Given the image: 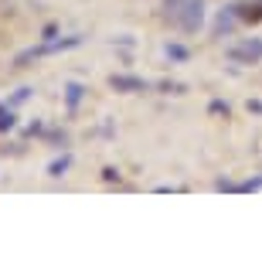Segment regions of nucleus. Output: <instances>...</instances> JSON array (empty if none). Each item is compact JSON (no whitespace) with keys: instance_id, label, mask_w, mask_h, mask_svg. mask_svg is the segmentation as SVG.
Returning <instances> with one entry per match:
<instances>
[{"instance_id":"obj_1","label":"nucleus","mask_w":262,"mask_h":262,"mask_svg":"<svg viewBox=\"0 0 262 262\" xmlns=\"http://www.w3.org/2000/svg\"><path fill=\"white\" fill-rule=\"evenodd\" d=\"M82 45V38L78 34H72V38H55V41H45V45H34V48H24L14 58V68H28L31 61L45 58V55H58V51H68V48H78Z\"/></svg>"},{"instance_id":"obj_2","label":"nucleus","mask_w":262,"mask_h":262,"mask_svg":"<svg viewBox=\"0 0 262 262\" xmlns=\"http://www.w3.org/2000/svg\"><path fill=\"white\" fill-rule=\"evenodd\" d=\"M228 58L235 65H255V61H262V38H245L238 45H232L228 48Z\"/></svg>"},{"instance_id":"obj_3","label":"nucleus","mask_w":262,"mask_h":262,"mask_svg":"<svg viewBox=\"0 0 262 262\" xmlns=\"http://www.w3.org/2000/svg\"><path fill=\"white\" fill-rule=\"evenodd\" d=\"M201 24H204V0H187L181 17H177V28L184 31V34H198Z\"/></svg>"},{"instance_id":"obj_4","label":"nucleus","mask_w":262,"mask_h":262,"mask_svg":"<svg viewBox=\"0 0 262 262\" xmlns=\"http://www.w3.org/2000/svg\"><path fill=\"white\" fill-rule=\"evenodd\" d=\"M238 24H262V0H232L228 4Z\"/></svg>"},{"instance_id":"obj_5","label":"nucleus","mask_w":262,"mask_h":262,"mask_svg":"<svg viewBox=\"0 0 262 262\" xmlns=\"http://www.w3.org/2000/svg\"><path fill=\"white\" fill-rule=\"evenodd\" d=\"M109 89H116V92H146L150 82H143L136 75H109Z\"/></svg>"},{"instance_id":"obj_6","label":"nucleus","mask_w":262,"mask_h":262,"mask_svg":"<svg viewBox=\"0 0 262 262\" xmlns=\"http://www.w3.org/2000/svg\"><path fill=\"white\" fill-rule=\"evenodd\" d=\"M85 92H89V89L82 85V82H65V109H68V113H75V109H78V102L85 99Z\"/></svg>"},{"instance_id":"obj_7","label":"nucleus","mask_w":262,"mask_h":262,"mask_svg":"<svg viewBox=\"0 0 262 262\" xmlns=\"http://www.w3.org/2000/svg\"><path fill=\"white\" fill-rule=\"evenodd\" d=\"M235 28H238V17H235L232 10L225 7L222 14H218V20H214V34H218V38H225V34H232Z\"/></svg>"},{"instance_id":"obj_8","label":"nucleus","mask_w":262,"mask_h":262,"mask_svg":"<svg viewBox=\"0 0 262 262\" xmlns=\"http://www.w3.org/2000/svg\"><path fill=\"white\" fill-rule=\"evenodd\" d=\"M68 167H72V154L55 157V160L48 164V177H65V174H68Z\"/></svg>"},{"instance_id":"obj_9","label":"nucleus","mask_w":262,"mask_h":262,"mask_svg":"<svg viewBox=\"0 0 262 262\" xmlns=\"http://www.w3.org/2000/svg\"><path fill=\"white\" fill-rule=\"evenodd\" d=\"M14 126H17V116H14V106H7V102H0V133H10Z\"/></svg>"},{"instance_id":"obj_10","label":"nucleus","mask_w":262,"mask_h":262,"mask_svg":"<svg viewBox=\"0 0 262 262\" xmlns=\"http://www.w3.org/2000/svg\"><path fill=\"white\" fill-rule=\"evenodd\" d=\"M154 89H160L164 96H184L187 85L184 82H174V78H164V82H154Z\"/></svg>"},{"instance_id":"obj_11","label":"nucleus","mask_w":262,"mask_h":262,"mask_svg":"<svg viewBox=\"0 0 262 262\" xmlns=\"http://www.w3.org/2000/svg\"><path fill=\"white\" fill-rule=\"evenodd\" d=\"M164 55H167L170 61H187V58H191V51H187L184 45H174V41H170V45L164 48Z\"/></svg>"},{"instance_id":"obj_12","label":"nucleus","mask_w":262,"mask_h":262,"mask_svg":"<svg viewBox=\"0 0 262 262\" xmlns=\"http://www.w3.org/2000/svg\"><path fill=\"white\" fill-rule=\"evenodd\" d=\"M41 136H45L51 146H58V150H61V146H68V133H65V129H45Z\"/></svg>"},{"instance_id":"obj_13","label":"nucleus","mask_w":262,"mask_h":262,"mask_svg":"<svg viewBox=\"0 0 262 262\" xmlns=\"http://www.w3.org/2000/svg\"><path fill=\"white\" fill-rule=\"evenodd\" d=\"M184 4H187V0H164L167 20H174V24H177V17H181V10H184Z\"/></svg>"},{"instance_id":"obj_14","label":"nucleus","mask_w":262,"mask_h":262,"mask_svg":"<svg viewBox=\"0 0 262 262\" xmlns=\"http://www.w3.org/2000/svg\"><path fill=\"white\" fill-rule=\"evenodd\" d=\"M31 92H34V89H28V85H20L17 92H14V96L7 99V106H14V109H17L20 102H28V99H31Z\"/></svg>"},{"instance_id":"obj_15","label":"nucleus","mask_w":262,"mask_h":262,"mask_svg":"<svg viewBox=\"0 0 262 262\" xmlns=\"http://www.w3.org/2000/svg\"><path fill=\"white\" fill-rule=\"evenodd\" d=\"M208 113H211V116H225V119H228L232 109H228V102H222V99H211V102H208Z\"/></svg>"},{"instance_id":"obj_16","label":"nucleus","mask_w":262,"mask_h":262,"mask_svg":"<svg viewBox=\"0 0 262 262\" xmlns=\"http://www.w3.org/2000/svg\"><path fill=\"white\" fill-rule=\"evenodd\" d=\"M252 191H262V177H249L238 184V194H252Z\"/></svg>"},{"instance_id":"obj_17","label":"nucleus","mask_w":262,"mask_h":262,"mask_svg":"<svg viewBox=\"0 0 262 262\" xmlns=\"http://www.w3.org/2000/svg\"><path fill=\"white\" fill-rule=\"evenodd\" d=\"M245 109H249L252 116H262V99H249V102H245Z\"/></svg>"},{"instance_id":"obj_18","label":"nucleus","mask_w":262,"mask_h":262,"mask_svg":"<svg viewBox=\"0 0 262 262\" xmlns=\"http://www.w3.org/2000/svg\"><path fill=\"white\" fill-rule=\"evenodd\" d=\"M55 34H58V28H55V24H45V31H41V38H45V41H55Z\"/></svg>"},{"instance_id":"obj_19","label":"nucleus","mask_w":262,"mask_h":262,"mask_svg":"<svg viewBox=\"0 0 262 262\" xmlns=\"http://www.w3.org/2000/svg\"><path fill=\"white\" fill-rule=\"evenodd\" d=\"M102 181H109V184L119 181V170H116V167H106V170H102Z\"/></svg>"}]
</instances>
